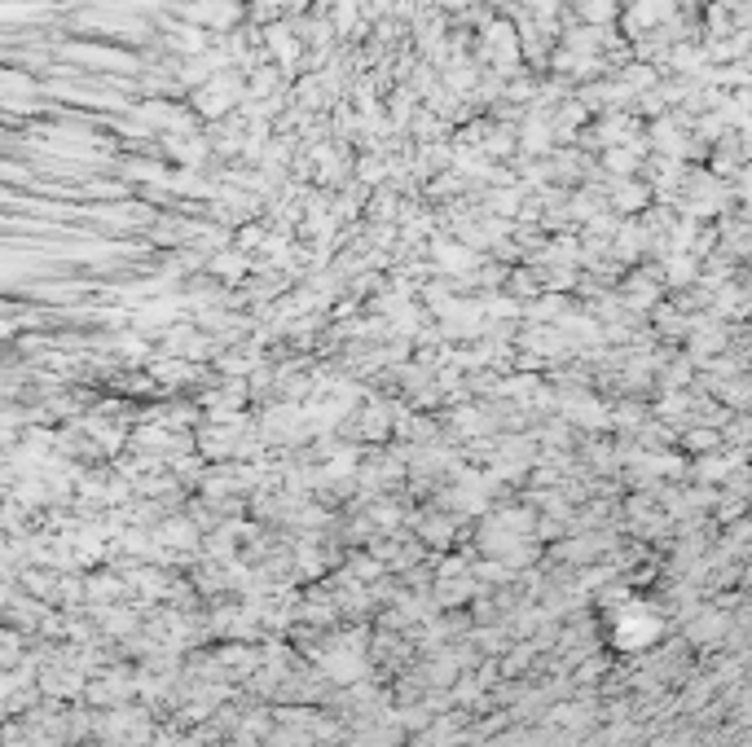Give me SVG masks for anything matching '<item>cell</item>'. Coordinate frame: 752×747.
<instances>
[{"instance_id":"obj_1","label":"cell","mask_w":752,"mask_h":747,"mask_svg":"<svg viewBox=\"0 0 752 747\" xmlns=\"http://www.w3.org/2000/svg\"><path fill=\"white\" fill-rule=\"evenodd\" d=\"M431 260H436V269L453 277H475V269H480V251L467 247L458 233H436L431 238Z\"/></svg>"},{"instance_id":"obj_2","label":"cell","mask_w":752,"mask_h":747,"mask_svg":"<svg viewBox=\"0 0 752 747\" xmlns=\"http://www.w3.org/2000/svg\"><path fill=\"white\" fill-rule=\"evenodd\" d=\"M572 14H577V22H590V27H612V22L625 18V5L621 0H577L572 5Z\"/></svg>"},{"instance_id":"obj_3","label":"cell","mask_w":752,"mask_h":747,"mask_svg":"<svg viewBox=\"0 0 752 747\" xmlns=\"http://www.w3.org/2000/svg\"><path fill=\"white\" fill-rule=\"evenodd\" d=\"M247 269H251V264H247V251H242V247H229V251H216L212 255V273L225 277V282H238Z\"/></svg>"},{"instance_id":"obj_4","label":"cell","mask_w":752,"mask_h":747,"mask_svg":"<svg viewBox=\"0 0 752 747\" xmlns=\"http://www.w3.org/2000/svg\"><path fill=\"white\" fill-rule=\"evenodd\" d=\"M695 260H700V255H687V251L665 255V282L669 286H691L695 282Z\"/></svg>"},{"instance_id":"obj_5","label":"cell","mask_w":752,"mask_h":747,"mask_svg":"<svg viewBox=\"0 0 752 747\" xmlns=\"http://www.w3.org/2000/svg\"><path fill=\"white\" fill-rule=\"evenodd\" d=\"M691 444H695V449H713V431H695Z\"/></svg>"}]
</instances>
